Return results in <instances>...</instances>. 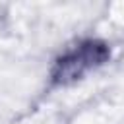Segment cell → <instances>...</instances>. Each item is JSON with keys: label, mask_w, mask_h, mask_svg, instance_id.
<instances>
[{"label": "cell", "mask_w": 124, "mask_h": 124, "mask_svg": "<svg viewBox=\"0 0 124 124\" xmlns=\"http://www.w3.org/2000/svg\"><path fill=\"white\" fill-rule=\"evenodd\" d=\"M110 58V46L108 43L101 39H83L66 48L52 64L50 68V85L52 87H66L81 78H85L89 72H95L103 64H107Z\"/></svg>", "instance_id": "cell-1"}]
</instances>
